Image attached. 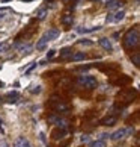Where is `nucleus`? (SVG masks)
Here are the masks:
<instances>
[{
    "instance_id": "obj_1",
    "label": "nucleus",
    "mask_w": 140,
    "mask_h": 147,
    "mask_svg": "<svg viewBox=\"0 0 140 147\" xmlns=\"http://www.w3.org/2000/svg\"><path fill=\"white\" fill-rule=\"evenodd\" d=\"M123 44L127 49H133L139 46V30L137 29H130L123 38Z\"/></svg>"
},
{
    "instance_id": "obj_2",
    "label": "nucleus",
    "mask_w": 140,
    "mask_h": 147,
    "mask_svg": "<svg viewBox=\"0 0 140 147\" xmlns=\"http://www.w3.org/2000/svg\"><path fill=\"white\" fill-rule=\"evenodd\" d=\"M78 82L88 86V88H96V85H98V80H96L95 76H90V74H84V76H80Z\"/></svg>"
},
{
    "instance_id": "obj_3",
    "label": "nucleus",
    "mask_w": 140,
    "mask_h": 147,
    "mask_svg": "<svg viewBox=\"0 0 140 147\" xmlns=\"http://www.w3.org/2000/svg\"><path fill=\"white\" fill-rule=\"evenodd\" d=\"M44 35H45V38H47L48 41H54V40H57V38L60 36V30L56 29V28H53L50 30H47Z\"/></svg>"
},
{
    "instance_id": "obj_4",
    "label": "nucleus",
    "mask_w": 140,
    "mask_h": 147,
    "mask_svg": "<svg viewBox=\"0 0 140 147\" xmlns=\"http://www.w3.org/2000/svg\"><path fill=\"white\" fill-rule=\"evenodd\" d=\"M127 135V129L125 127H122V129H117V130H115L111 135H110V138L113 140V141H119V140H122L123 137Z\"/></svg>"
},
{
    "instance_id": "obj_5",
    "label": "nucleus",
    "mask_w": 140,
    "mask_h": 147,
    "mask_svg": "<svg viewBox=\"0 0 140 147\" xmlns=\"http://www.w3.org/2000/svg\"><path fill=\"white\" fill-rule=\"evenodd\" d=\"M14 147H32V146H30V141L26 137H18L14 141Z\"/></svg>"
},
{
    "instance_id": "obj_6",
    "label": "nucleus",
    "mask_w": 140,
    "mask_h": 147,
    "mask_svg": "<svg viewBox=\"0 0 140 147\" xmlns=\"http://www.w3.org/2000/svg\"><path fill=\"white\" fill-rule=\"evenodd\" d=\"M125 18V11L123 9H119L116 14H111V23H119Z\"/></svg>"
},
{
    "instance_id": "obj_7",
    "label": "nucleus",
    "mask_w": 140,
    "mask_h": 147,
    "mask_svg": "<svg viewBox=\"0 0 140 147\" xmlns=\"http://www.w3.org/2000/svg\"><path fill=\"white\" fill-rule=\"evenodd\" d=\"M100 46L103 47L104 50H107V52L113 50V44H111V41L109 40V38H101V40H100Z\"/></svg>"
},
{
    "instance_id": "obj_8",
    "label": "nucleus",
    "mask_w": 140,
    "mask_h": 147,
    "mask_svg": "<svg viewBox=\"0 0 140 147\" xmlns=\"http://www.w3.org/2000/svg\"><path fill=\"white\" fill-rule=\"evenodd\" d=\"M72 56V49L71 47H63L60 50V59H68Z\"/></svg>"
},
{
    "instance_id": "obj_9",
    "label": "nucleus",
    "mask_w": 140,
    "mask_h": 147,
    "mask_svg": "<svg viewBox=\"0 0 140 147\" xmlns=\"http://www.w3.org/2000/svg\"><path fill=\"white\" fill-rule=\"evenodd\" d=\"M47 44H48V40L45 38V35H42V36L39 38V41L36 42V50H44Z\"/></svg>"
},
{
    "instance_id": "obj_10",
    "label": "nucleus",
    "mask_w": 140,
    "mask_h": 147,
    "mask_svg": "<svg viewBox=\"0 0 140 147\" xmlns=\"http://www.w3.org/2000/svg\"><path fill=\"white\" fill-rule=\"evenodd\" d=\"M107 9H116V8H121L122 6V2L119 0H107Z\"/></svg>"
},
{
    "instance_id": "obj_11",
    "label": "nucleus",
    "mask_w": 140,
    "mask_h": 147,
    "mask_svg": "<svg viewBox=\"0 0 140 147\" xmlns=\"http://www.w3.org/2000/svg\"><path fill=\"white\" fill-rule=\"evenodd\" d=\"M18 99H20V94L17 91H12V92H8V94H6V100L9 103H15Z\"/></svg>"
},
{
    "instance_id": "obj_12",
    "label": "nucleus",
    "mask_w": 140,
    "mask_h": 147,
    "mask_svg": "<svg viewBox=\"0 0 140 147\" xmlns=\"http://www.w3.org/2000/svg\"><path fill=\"white\" fill-rule=\"evenodd\" d=\"M54 109H56L57 112H68L69 106L66 105V103H63V102H57L56 105H54Z\"/></svg>"
},
{
    "instance_id": "obj_13",
    "label": "nucleus",
    "mask_w": 140,
    "mask_h": 147,
    "mask_svg": "<svg viewBox=\"0 0 140 147\" xmlns=\"http://www.w3.org/2000/svg\"><path fill=\"white\" fill-rule=\"evenodd\" d=\"M88 58L86 56V53L84 52H77V53H74V55L71 56V59L74 62H78V61H84V59Z\"/></svg>"
},
{
    "instance_id": "obj_14",
    "label": "nucleus",
    "mask_w": 140,
    "mask_h": 147,
    "mask_svg": "<svg viewBox=\"0 0 140 147\" xmlns=\"http://www.w3.org/2000/svg\"><path fill=\"white\" fill-rule=\"evenodd\" d=\"M101 28L100 26H92V28H78L77 32H80V34H90V32H95V30H100Z\"/></svg>"
},
{
    "instance_id": "obj_15",
    "label": "nucleus",
    "mask_w": 140,
    "mask_h": 147,
    "mask_svg": "<svg viewBox=\"0 0 140 147\" xmlns=\"http://www.w3.org/2000/svg\"><path fill=\"white\" fill-rule=\"evenodd\" d=\"M72 21H74V17H72L71 14H65L62 17V24H65V26H71Z\"/></svg>"
},
{
    "instance_id": "obj_16",
    "label": "nucleus",
    "mask_w": 140,
    "mask_h": 147,
    "mask_svg": "<svg viewBox=\"0 0 140 147\" xmlns=\"http://www.w3.org/2000/svg\"><path fill=\"white\" fill-rule=\"evenodd\" d=\"M17 49L20 53H29L32 50V44H18Z\"/></svg>"
},
{
    "instance_id": "obj_17",
    "label": "nucleus",
    "mask_w": 140,
    "mask_h": 147,
    "mask_svg": "<svg viewBox=\"0 0 140 147\" xmlns=\"http://www.w3.org/2000/svg\"><path fill=\"white\" fill-rule=\"evenodd\" d=\"M115 123H116V117H107L101 120V124H104V126H111Z\"/></svg>"
},
{
    "instance_id": "obj_18",
    "label": "nucleus",
    "mask_w": 140,
    "mask_h": 147,
    "mask_svg": "<svg viewBox=\"0 0 140 147\" xmlns=\"http://www.w3.org/2000/svg\"><path fill=\"white\" fill-rule=\"evenodd\" d=\"M65 135H66V130L62 129V130H56V132L53 134V137H54V140H62Z\"/></svg>"
},
{
    "instance_id": "obj_19",
    "label": "nucleus",
    "mask_w": 140,
    "mask_h": 147,
    "mask_svg": "<svg viewBox=\"0 0 140 147\" xmlns=\"http://www.w3.org/2000/svg\"><path fill=\"white\" fill-rule=\"evenodd\" d=\"M90 147H105V141L104 140H96L94 143H90Z\"/></svg>"
},
{
    "instance_id": "obj_20",
    "label": "nucleus",
    "mask_w": 140,
    "mask_h": 147,
    "mask_svg": "<svg viewBox=\"0 0 140 147\" xmlns=\"http://www.w3.org/2000/svg\"><path fill=\"white\" fill-rule=\"evenodd\" d=\"M131 61L134 62L136 67H139V65H140V53L139 52H136V53H134V56H131Z\"/></svg>"
},
{
    "instance_id": "obj_21",
    "label": "nucleus",
    "mask_w": 140,
    "mask_h": 147,
    "mask_svg": "<svg viewBox=\"0 0 140 147\" xmlns=\"http://www.w3.org/2000/svg\"><path fill=\"white\" fill-rule=\"evenodd\" d=\"M29 91L32 92V94H39V92L42 91V86H41V85H36V86H32V88H30Z\"/></svg>"
},
{
    "instance_id": "obj_22",
    "label": "nucleus",
    "mask_w": 140,
    "mask_h": 147,
    "mask_svg": "<svg viewBox=\"0 0 140 147\" xmlns=\"http://www.w3.org/2000/svg\"><path fill=\"white\" fill-rule=\"evenodd\" d=\"M45 15H47V9H39L38 11V18L39 20H44Z\"/></svg>"
},
{
    "instance_id": "obj_23",
    "label": "nucleus",
    "mask_w": 140,
    "mask_h": 147,
    "mask_svg": "<svg viewBox=\"0 0 140 147\" xmlns=\"http://www.w3.org/2000/svg\"><path fill=\"white\" fill-rule=\"evenodd\" d=\"M78 44L80 46H92L94 41H90V40H78Z\"/></svg>"
},
{
    "instance_id": "obj_24",
    "label": "nucleus",
    "mask_w": 140,
    "mask_h": 147,
    "mask_svg": "<svg viewBox=\"0 0 140 147\" xmlns=\"http://www.w3.org/2000/svg\"><path fill=\"white\" fill-rule=\"evenodd\" d=\"M9 49V44H6V42H2V44H0V53H5Z\"/></svg>"
},
{
    "instance_id": "obj_25",
    "label": "nucleus",
    "mask_w": 140,
    "mask_h": 147,
    "mask_svg": "<svg viewBox=\"0 0 140 147\" xmlns=\"http://www.w3.org/2000/svg\"><path fill=\"white\" fill-rule=\"evenodd\" d=\"M56 55V50H54V49H51V50H48L47 52V59H51L53 56H54Z\"/></svg>"
},
{
    "instance_id": "obj_26",
    "label": "nucleus",
    "mask_w": 140,
    "mask_h": 147,
    "mask_svg": "<svg viewBox=\"0 0 140 147\" xmlns=\"http://www.w3.org/2000/svg\"><path fill=\"white\" fill-rule=\"evenodd\" d=\"M39 140H41L44 144H47V138H45V134H44V132H41V134H39Z\"/></svg>"
},
{
    "instance_id": "obj_27",
    "label": "nucleus",
    "mask_w": 140,
    "mask_h": 147,
    "mask_svg": "<svg viewBox=\"0 0 140 147\" xmlns=\"http://www.w3.org/2000/svg\"><path fill=\"white\" fill-rule=\"evenodd\" d=\"M82 141H83V143H88V141H89V135H83Z\"/></svg>"
},
{
    "instance_id": "obj_28",
    "label": "nucleus",
    "mask_w": 140,
    "mask_h": 147,
    "mask_svg": "<svg viewBox=\"0 0 140 147\" xmlns=\"http://www.w3.org/2000/svg\"><path fill=\"white\" fill-rule=\"evenodd\" d=\"M3 17H5V15H3V12H0V20H2Z\"/></svg>"
},
{
    "instance_id": "obj_29",
    "label": "nucleus",
    "mask_w": 140,
    "mask_h": 147,
    "mask_svg": "<svg viewBox=\"0 0 140 147\" xmlns=\"http://www.w3.org/2000/svg\"><path fill=\"white\" fill-rule=\"evenodd\" d=\"M2 2H3V3H8V2H11V0H2Z\"/></svg>"
},
{
    "instance_id": "obj_30",
    "label": "nucleus",
    "mask_w": 140,
    "mask_h": 147,
    "mask_svg": "<svg viewBox=\"0 0 140 147\" xmlns=\"http://www.w3.org/2000/svg\"><path fill=\"white\" fill-rule=\"evenodd\" d=\"M21 2H32V0H21Z\"/></svg>"
},
{
    "instance_id": "obj_31",
    "label": "nucleus",
    "mask_w": 140,
    "mask_h": 147,
    "mask_svg": "<svg viewBox=\"0 0 140 147\" xmlns=\"http://www.w3.org/2000/svg\"><path fill=\"white\" fill-rule=\"evenodd\" d=\"M2 86H3V84H2V82H0V88H2Z\"/></svg>"
},
{
    "instance_id": "obj_32",
    "label": "nucleus",
    "mask_w": 140,
    "mask_h": 147,
    "mask_svg": "<svg viewBox=\"0 0 140 147\" xmlns=\"http://www.w3.org/2000/svg\"><path fill=\"white\" fill-rule=\"evenodd\" d=\"M92 2H100V0H92Z\"/></svg>"
},
{
    "instance_id": "obj_33",
    "label": "nucleus",
    "mask_w": 140,
    "mask_h": 147,
    "mask_svg": "<svg viewBox=\"0 0 140 147\" xmlns=\"http://www.w3.org/2000/svg\"><path fill=\"white\" fill-rule=\"evenodd\" d=\"M3 147H8V146H6V144H3Z\"/></svg>"
},
{
    "instance_id": "obj_34",
    "label": "nucleus",
    "mask_w": 140,
    "mask_h": 147,
    "mask_svg": "<svg viewBox=\"0 0 140 147\" xmlns=\"http://www.w3.org/2000/svg\"><path fill=\"white\" fill-rule=\"evenodd\" d=\"M47 2H51V0H47Z\"/></svg>"
},
{
    "instance_id": "obj_35",
    "label": "nucleus",
    "mask_w": 140,
    "mask_h": 147,
    "mask_svg": "<svg viewBox=\"0 0 140 147\" xmlns=\"http://www.w3.org/2000/svg\"><path fill=\"white\" fill-rule=\"evenodd\" d=\"M0 123H2V120H0Z\"/></svg>"
}]
</instances>
